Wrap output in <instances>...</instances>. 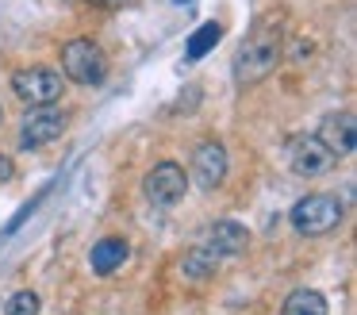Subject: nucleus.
I'll use <instances>...</instances> for the list:
<instances>
[{
	"label": "nucleus",
	"mask_w": 357,
	"mask_h": 315,
	"mask_svg": "<svg viewBox=\"0 0 357 315\" xmlns=\"http://www.w3.org/2000/svg\"><path fill=\"white\" fill-rule=\"evenodd\" d=\"M280 54H284V20L277 12H265L254 20L246 38L238 43L234 54V81L238 85H257L277 69Z\"/></svg>",
	"instance_id": "f257e3e1"
},
{
	"label": "nucleus",
	"mask_w": 357,
	"mask_h": 315,
	"mask_svg": "<svg viewBox=\"0 0 357 315\" xmlns=\"http://www.w3.org/2000/svg\"><path fill=\"white\" fill-rule=\"evenodd\" d=\"M346 207L334 192H307L303 200H296V207L288 212V223H292L296 235L303 238H319V235H331L334 227L342 223Z\"/></svg>",
	"instance_id": "f03ea898"
},
{
	"label": "nucleus",
	"mask_w": 357,
	"mask_h": 315,
	"mask_svg": "<svg viewBox=\"0 0 357 315\" xmlns=\"http://www.w3.org/2000/svg\"><path fill=\"white\" fill-rule=\"evenodd\" d=\"M62 73L77 85H100L108 77V58L93 38H70L62 46Z\"/></svg>",
	"instance_id": "7ed1b4c3"
},
{
	"label": "nucleus",
	"mask_w": 357,
	"mask_h": 315,
	"mask_svg": "<svg viewBox=\"0 0 357 315\" xmlns=\"http://www.w3.org/2000/svg\"><path fill=\"white\" fill-rule=\"evenodd\" d=\"M66 89V77L50 66H27L12 73V92L24 104H54Z\"/></svg>",
	"instance_id": "20e7f679"
},
{
	"label": "nucleus",
	"mask_w": 357,
	"mask_h": 315,
	"mask_svg": "<svg viewBox=\"0 0 357 315\" xmlns=\"http://www.w3.org/2000/svg\"><path fill=\"white\" fill-rule=\"evenodd\" d=\"M66 112L54 104H27V115H24V127H20V146L24 150H39V146L62 138L66 131Z\"/></svg>",
	"instance_id": "39448f33"
},
{
	"label": "nucleus",
	"mask_w": 357,
	"mask_h": 315,
	"mask_svg": "<svg viewBox=\"0 0 357 315\" xmlns=\"http://www.w3.org/2000/svg\"><path fill=\"white\" fill-rule=\"evenodd\" d=\"M142 192H146V200L154 207H173V204L185 200L188 177H185V169H181L177 161H158V166L146 173V181H142Z\"/></svg>",
	"instance_id": "423d86ee"
},
{
	"label": "nucleus",
	"mask_w": 357,
	"mask_h": 315,
	"mask_svg": "<svg viewBox=\"0 0 357 315\" xmlns=\"http://www.w3.org/2000/svg\"><path fill=\"white\" fill-rule=\"evenodd\" d=\"M334 161L338 158L319 142V135H300V138H292V146H288V166H292V173H300V177L331 173Z\"/></svg>",
	"instance_id": "0eeeda50"
},
{
	"label": "nucleus",
	"mask_w": 357,
	"mask_h": 315,
	"mask_svg": "<svg viewBox=\"0 0 357 315\" xmlns=\"http://www.w3.org/2000/svg\"><path fill=\"white\" fill-rule=\"evenodd\" d=\"M192 177L200 189H219V184L227 181V150L223 142H215V138H208V142H200L192 150Z\"/></svg>",
	"instance_id": "6e6552de"
},
{
	"label": "nucleus",
	"mask_w": 357,
	"mask_h": 315,
	"mask_svg": "<svg viewBox=\"0 0 357 315\" xmlns=\"http://www.w3.org/2000/svg\"><path fill=\"white\" fill-rule=\"evenodd\" d=\"M319 142L334 154V158H349L357 146V119L354 112H331L319 127Z\"/></svg>",
	"instance_id": "1a4fd4ad"
},
{
	"label": "nucleus",
	"mask_w": 357,
	"mask_h": 315,
	"mask_svg": "<svg viewBox=\"0 0 357 315\" xmlns=\"http://www.w3.org/2000/svg\"><path fill=\"white\" fill-rule=\"evenodd\" d=\"M208 246L215 258H238L242 250L250 246V230L242 227V223H234V219H219L215 227L208 230Z\"/></svg>",
	"instance_id": "9d476101"
},
{
	"label": "nucleus",
	"mask_w": 357,
	"mask_h": 315,
	"mask_svg": "<svg viewBox=\"0 0 357 315\" xmlns=\"http://www.w3.org/2000/svg\"><path fill=\"white\" fill-rule=\"evenodd\" d=\"M127 258H131V246H127V238L108 235V238H100V242L93 246V254H89V265H93V273L112 277L116 269H123Z\"/></svg>",
	"instance_id": "9b49d317"
},
{
	"label": "nucleus",
	"mask_w": 357,
	"mask_h": 315,
	"mask_svg": "<svg viewBox=\"0 0 357 315\" xmlns=\"http://www.w3.org/2000/svg\"><path fill=\"white\" fill-rule=\"evenodd\" d=\"M331 307H326V296L315 288H296L292 296L284 300V307H280V315H326Z\"/></svg>",
	"instance_id": "f8f14e48"
},
{
	"label": "nucleus",
	"mask_w": 357,
	"mask_h": 315,
	"mask_svg": "<svg viewBox=\"0 0 357 315\" xmlns=\"http://www.w3.org/2000/svg\"><path fill=\"white\" fill-rule=\"evenodd\" d=\"M219 38H223V23H200V27L188 35V46H185V58L188 61H200L208 50H215Z\"/></svg>",
	"instance_id": "ddd939ff"
},
{
	"label": "nucleus",
	"mask_w": 357,
	"mask_h": 315,
	"mask_svg": "<svg viewBox=\"0 0 357 315\" xmlns=\"http://www.w3.org/2000/svg\"><path fill=\"white\" fill-rule=\"evenodd\" d=\"M215 254L208 250V246H200V250H188L185 258H181V273L188 277V281H208L211 273H215Z\"/></svg>",
	"instance_id": "4468645a"
},
{
	"label": "nucleus",
	"mask_w": 357,
	"mask_h": 315,
	"mask_svg": "<svg viewBox=\"0 0 357 315\" xmlns=\"http://www.w3.org/2000/svg\"><path fill=\"white\" fill-rule=\"evenodd\" d=\"M39 307H43L39 292L24 288V292H16V296H8V304H4V315H39Z\"/></svg>",
	"instance_id": "2eb2a0df"
},
{
	"label": "nucleus",
	"mask_w": 357,
	"mask_h": 315,
	"mask_svg": "<svg viewBox=\"0 0 357 315\" xmlns=\"http://www.w3.org/2000/svg\"><path fill=\"white\" fill-rule=\"evenodd\" d=\"M12 177H16V166H12V158H4V154H0V184H8Z\"/></svg>",
	"instance_id": "dca6fc26"
},
{
	"label": "nucleus",
	"mask_w": 357,
	"mask_h": 315,
	"mask_svg": "<svg viewBox=\"0 0 357 315\" xmlns=\"http://www.w3.org/2000/svg\"><path fill=\"white\" fill-rule=\"evenodd\" d=\"M96 4H104V8H123V4H135V0H96Z\"/></svg>",
	"instance_id": "f3484780"
},
{
	"label": "nucleus",
	"mask_w": 357,
	"mask_h": 315,
	"mask_svg": "<svg viewBox=\"0 0 357 315\" xmlns=\"http://www.w3.org/2000/svg\"><path fill=\"white\" fill-rule=\"evenodd\" d=\"M173 4H188V0H173Z\"/></svg>",
	"instance_id": "a211bd4d"
},
{
	"label": "nucleus",
	"mask_w": 357,
	"mask_h": 315,
	"mask_svg": "<svg viewBox=\"0 0 357 315\" xmlns=\"http://www.w3.org/2000/svg\"><path fill=\"white\" fill-rule=\"evenodd\" d=\"M0 119H4V108H0Z\"/></svg>",
	"instance_id": "6ab92c4d"
}]
</instances>
